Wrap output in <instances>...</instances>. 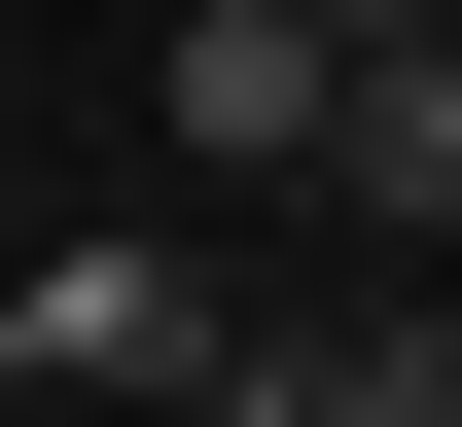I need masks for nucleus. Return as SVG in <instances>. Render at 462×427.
<instances>
[{
    "label": "nucleus",
    "mask_w": 462,
    "mask_h": 427,
    "mask_svg": "<svg viewBox=\"0 0 462 427\" xmlns=\"http://www.w3.org/2000/svg\"><path fill=\"white\" fill-rule=\"evenodd\" d=\"M214 357H249V285L178 214H71V249H0V392H178L214 427Z\"/></svg>",
    "instance_id": "obj_1"
},
{
    "label": "nucleus",
    "mask_w": 462,
    "mask_h": 427,
    "mask_svg": "<svg viewBox=\"0 0 462 427\" xmlns=\"http://www.w3.org/2000/svg\"><path fill=\"white\" fill-rule=\"evenodd\" d=\"M320 214L462 249V36H356V107H320Z\"/></svg>",
    "instance_id": "obj_3"
},
{
    "label": "nucleus",
    "mask_w": 462,
    "mask_h": 427,
    "mask_svg": "<svg viewBox=\"0 0 462 427\" xmlns=\"http://www.w3.org/2000/svg\"><path fill=\"white\" fill-rule=\"evenodd\" d=\"M320 36H462V0H320Z\"/></svg>",
    "instance_id": "obj_5"
},
{
    "label": "nucleus",
    "mask_w": 462,
    "mask_h": 427,
    "mask_svg": "<svg viewBox=\"0 0 462 427\" xmlns=\"http://www.w3.org/2000/svg\"><path fill=\"white\" fill-rule=\"evenodd\" d=\"M214 427H249V392H214Z\"/></svg>",
    "instance_id": "obj_6"
},
{
    "label": "nucleus",
    "mask_w": 462,
    "mask_h": 427,
    "mask_svg": "<svg viewBox=\"0 0 462 427\" xmlns=\"http://www.w3.org/2000/svg\"><path fill=\"white\" fill-rule=\"evenodd\" d=\"M249 427H462V320L392 285V320H249V357H214Z\"/></svg>",
    "instance_id": "obj_4"
},
{
    "label": "nucleus",
    "mask_w": 462,
    "mask_h": 427,
    "mask_svg": "<svg viewBox=\"0 0 462 427\" xmlns=\"http://www.w3.org/2000/svg\"><path fill=\"white\" fill-rule=\"evenodd\" d=\"M320 107H356L320 0H178V179H320Z\"/></svg>",
    "instance_id": "obj_2"
}]
</instances>
